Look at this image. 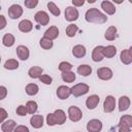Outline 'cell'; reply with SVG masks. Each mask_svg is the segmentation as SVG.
Wrapping results in <instances>:
<instances>
[{
    "mask_svg": "<svg viewBox=\"0 0 132 132\" xmlns=\"http://www.w3.org/2000/svg\"><path fill=\"white\" fill-rule=\"evenodd\" d=\"M85 19L89 23H95V24H103L107 21V16L103 14L101 11H99L97 8H90L87 10L85 14Z\"/></svg>",
    "mask_w": 132,
    "mask_h": 132,
    "instance_id": "cell-1",
    "label": "cell"
},
{
    "mask_svg": "<svg viewBox=\"0 0 132 132\" xmlns=\"http://www.w3.org/2000/svg\"><path fill=\"white\" fill-rule=\"evenodd\" d=\"M66 122V114L62 109H56L54 113H48L46 116V123L48 126L62 125Z\"/></svg>",
    "mask_w": 132,
    "mask_h": 132,
    "instance_id": "cell-2",
    "label": "cell"
},
{
    "mask_svg": "<svg viewBox=\"0 0 132 132\" xmlns=\"http://www.w3.org/2000/svg\"><path fill=\"white\" fill-rule=\"evenodd\" d=\"M89 86L86 85V84H77V85H74L72 88H70L71 90V94L74 95V97H79V96H82L85 94H87L89 92Z\"/></svg>",
    "mask_w": 132,
    "mask_h": 132,
    "instance_id": "cell-3",
    "label": "cell"
},
{
    "mask_svg": "<svg viewBox=\"0 0 132 132\" xmlns=\"http://www.w3.org/2000/svg\"><path fill=\"white\" fill-rule=\"evenodd\" d=\"M68 117H69L70 121L78 122L81 119V117H82V112H81V110L77 106L72 105V106H70L68 108Z\"/></svg>",
    "mask_w": 132,
    "mask_h": 132,
    "instance_id": "cell-4",
    "label": "cell"
},
{
    "mask_svg": "<svg viewBox=\"0 0 132 132\" xmlns=\"http://www.w3.org/2000/svg\"><path fill=\"white\" fill-rule=\"evenodd\" d=\"M22 14H23V8L19 4H12L8 8V16L10 19H12V20L19 19Z\"/></svg>",
    "mask_w": 132,
    "mask_h": 132,
    "instance_id": "cell-5",
    "label": "cell"
},
{
    "mask_svg": "<svg viewBox=\"0 0 132 132\" xmlns=\"http://www.w3.org/2000/svg\"><path fill=\"white\" fill-rule=\"evenodd\" d=\"M65 19L68 22H74L78 19V10L73 6H68L65 9Z\"/></svg>",
    "mask_w": 132,
    "mask_h": 132,
    "instance_id": "cell-6",
    "label": "cell"
},
{
    "mask_svg": "<svg viewBox=\"0 0 132 132\" xmlns=\"http://www.w3.org/2000/svg\"><path fill=\"white\" fill-rule=\"evenodd\" d=\"M112 70L108 67H101L97 69V76L102 80H108L112 77Z\"/></svg>",
    "mask_w": 132,
    "mask_h": 132,
    "instance_id": "cell-7",
    "label": "cell"
},
{
    "mask_svg": "<svg viewBox=\"0 0 132 132\" xmlns=\"http://www.w3.org/2000/svg\"><path fill=\"white\" fill-rule=\"evenodd\" d=\"M34 20H35V22H37V23L40 24L41 26H45V25H47L48 22H50V16H48V14H47L45 11L40 10V11H37V12L35 13Z\"/></svg>",
    "mask_w": 132,
    "mask_h": 132,
    "instance_id": "cell-8",
    "label": "cell"
},
{
    "mask_svg": "<svg viewBox=\"0 0 132 132\" xmlns=\"http://www.w3.org/2000/svg\"><path fill=\"white\" fill-rule=\"evenodd\" d=\"M114 107H116V99H114V97L110 96V95L107 96L105 98V100H104V103H103V110H104V112L109 113V112L113 111Z\"/></svg>",
    "mask_w": 132,
    "mask_h": 132,
    "instance_id": "cell-9",
    "label": "cell"
},
{
    "mask_svg": "<svg viewBox=\"0 0 132 132\" xmlns=\"http://www.w3.org/2000/svg\"><path fill=\"white\" fill-rule=\"evenodd\" d=\"M101 129H102V123L97 119H93L89 121L87 124V130L89 132H100Z\"/></svg>",
    "mask_w": 132,
    "mask_h": 132,
    "instance_id": "cell-10",
    "label": "cell"
},
{
    "mask_svg": "<svg viewBox=\"0 0 132 132\" xmlns=\"http://www.w3.org/2000/svg\"><path fill=\"white\" fill-rule=\"evenodd\" d=\"M120 58H121L122 63H124L125 65L131 64V62H132V47H129L127 50L122 51Z\"/></svg>",
    "mask_w": 132,
    "mask_h": 132,
    "instance_id": "cell-11",
    "label": "cell"
},
{
    "mask_svg": "<svg viewBox=\"0 0 132 132\" xmlns=\"http://www.w3.org/2000/svg\"><path fill=\"white\" fill-rule=\"evenodd\" d=\"M70 95H71V90L67 86H60L57 89V96L59 99H62V100L67 99Z\"/></svg>",
    "mask_w": 132,
    "mask_h": 132,
    "instance_id": "cell-12",
    "label": "cell"
},
{
    "mask_svg": "<svg viewBox=\"0 0 132 132\" xmlns=\"http://www.w3.org/2000/svg\"><path fill=\"white\" fill-rule=\"evenodd\" d=\"M16 55L22 61H26L29 58V55H30L29 48L25 45H19L16 47Z\"/></svg>",
    "mask_w": 132,
    "mask_h": 132,
    "instance_id": "cell-13",
    "label": "cell"
},
{
    "mask_svg": "<svg viewBox=\"0 0 132 132\" xmlns=\"http://www.w3.org/2000/svg\"><path fill=\"white\" fill-rule=\"evenodd\" d=\"M99 101H100L99 96H97V95H91V96H89V97L87 98V100H86V105H87V107H88L89 109H94V108L97 107Z\"/></svg>",
    "mask_w": 132,
    "mask_h": 132,
    "instance_id": "cell-14",
    "label": "cell"
},
{
    "mask_svg": "<svg viewBox=\"0 0 132 132\" xmlns=\"http://www.w3.org/2000/svg\"><path fill=\"white\" fill-rule=\"evenodd\" d=\"M86 53H87V50H86V47H85L84 45H81V44H76V45H74L73 48H72V55H73L75 58H77V59L85 57V56H86Z\"/></svg>",
    "mask_w": 132,
    "mask_h": 132,
    "instance_id": "cell-15",
    "label": "cell"
},
{
    "mask_svg": "<svg viewBox=\"0 0 132 132\" xmlns=\"http://www.w3.org/2000/svg\"><path fill=\"white\" fill-rule=\"evenodd\" d=\"M30 124L33 128L35 129H39L42 127L43 125V117L40 116V114H35V116H32L31 119H30Z\"/></svg>",
    "mask_w": 132,
    "mask_h": 132,
    "instance_id": "cell-16",
    "label": "cell"
},
{
    "mask_svg": "<svg viewBox=\"0 0 132 132\" xmlns=\"http://www.w3.org/2000/svg\"><path fill=\"white\" fill-rule=\"evenodd\" d=\"M102 50H103V46L102 45H98L96 46L93 52H92V60L94 62H100L103 60V54H102Z\"/></svg>",
    "mask_w": 132,
    "mask_h": 132,
    "instance_id": "cell-17",
    "label": "cell"
},
{
    "mask_svg": "<svg viewBox=\"0 0 132 132\" xmlns=\"http://www.w3.org/2000/svg\"><path fill=\"white\" fill-rule=\"evenodd\" d=\"M58 36H59V29L56 26H52L44 32L43 37H46V38L53 40V39H56Z\"/></svg>",
    "mask_w": 132,
    "mask_h": 132,
    "instance_id": "cell-18",
    "label": "cell"
},
{
    "mask_svg": "<svg viewBox=\"0 0 132 132\" xmlns=\"http://www.w3.org/2000/svg\"><path fill=\"white\" fill-rule=\"evenodd\" d=\"M102 54H103V57L105 58H113L117 54V48L116 46L113 45H107V46H103V50H102Z\"/></svg>",
    "mask_w": 132,
    "mask_h": 132,
    "instance_id": "cell-19",
    "label": "cell"
},
{
    "mask_svg": "<svg viewBox=\"0 0 132 132\" xmlns=\"http://www.w3.org/2000/svg\"><path fill=\"white\" fill-rule=\"evenodd\" d=\"M130 107V99L128 96H122L119 99V110L125 111Z\"/></svg>",
    "mask_w": 132,
    "mask_h": 132,
    "instance_id": "cell-20",
    "label": "cell"
},
{
    "mask_svg": "<svg viewBox=\"0 0 132 132\" xmlns=\"http://www.w3.org/2000/svg\"><path fill=\"white\" fill-rule=\"evenodd\" d=\"M101 8L107 14H113L116 12V6L110 1H102L101 2Z\"/></svg>",
    "mask_w": 132,
    "mask_h": 132,
    "instance_id": "cell-21",
    "label": "cell"
},
{
    "mask_svg": "<svg viewBox=\"0 0 132 132\" xmlns=\"http://www.w3.org/2000/svg\"><path fill=\"white\" fill-rule=\"evenodd\" d=\"M33 28V25L31 23V21L29 20H23L19 23V30L24 32V33H27V32H30Z\"/></svg>",
    "mask_w": 132,
    "mask_h": 132,
    "instance_id": "cell-22",
    "label": "cell"
},
{
    "mask_svg": "<svg viewBox=\"0 0 132 132\" xmlns=\"http://www.w3.org/2000/svg\"><path fill=\"white\" fill-rule=\"evenodd\" d=\"M42 72H43V69L39 66H33L29 69L28 71V74L31 78H39L41 75H42Z\"/></svg>",
    "mask_w": 132,
    "mask_h": 132,
    "instance_id": "cell-23",
    "label": "cell"
},
{
    "mask_svg": "<svg viewBox=\"0 0 132 132\" xmlns=\"http://www.w3.org/2000/svg\"><path fill=\"white\" fill-rule=\"evenodd\" d=\"M117 32H118V30H117V28H116L114 26H110V27H108L107 30L105 31V34H104L105 39H107L108 41H112V40H114L116 37H117Z\"/></svg>",
    "mask_w": 132,
    "mask_h": 132,
    "instance_id": "cell-24",
    "label": "cell"
},
{
    "mask_svg": "<svg viewBox=\"0 0 132 132\" xmlns=\"http://www.w3.org/2000/svg\"><path fill=\"white\" fill-rule=\"evenodd\" d=\"M15 127H16V123L13 120H8L2 124L1 129L3 132H11L12 130H14Z\"/></svg>",
    "mask_w": 132,
    "mask_h": 132,
    "instance_id": "cell-25",
    "label": "cell"
},
{
    "mask_svg": "<svg viewBox=\"0 0 132 132\" xmlns=\"http://www.w3.org/2000/svg\"><path fill=\"white\" fill-rule=\"evenodd\" d=\"M14 41H15V38H14V36H13L12 34H10V33L5 34V35L3 36V38H2V43H3V45H4V46H7V47L12 46V45L14 44Z\"/></svg>",
    "mask_w": 132,
    "mask_h": 132,
    "instance_id": "cell-26",
    "label": "cell"
},
{
    "mask_svg": "<svg viewBox=\"0 0 132 132\" xmlns=\"http://www.w3.org/2000/svg\"><path fill=\"white\" fill-rule=\"evenodd\" d=\"M77 73L80 74L81 76H88L92 73V68H91V66H89L87 64L79 65L77 67Z\"/></svg>",
    "mask_w": 132,
    "mask_h": 132,
    "instance_id": "cell-27",
    "label": "cell"
},
{
    "mask_svg": "<svg viewBox=\"0 0 132 132\" xmlns=\"http://www.w3.org/2000/svg\"><path fill=\"white\" fill-rule=\"evenodd\" d=\"M39 91V88L36 84H29L26 86V93L29 95V96H34L38 93Z\"/></svg>",
    "mask_w": 132,
    "mask_h": 132,
    "instance_id": "cell-28",
    "label": "cell"
},
{
    "mask_svg": "<svg viewBox=\"0 0 132 132\" xmlns=\"http://www.w3.org/2000/svg\"><path fill=\"white\" fill-rule=\"evenodd\" d=\"M4 68L8 70H14L19 68V62L14 59H9L4 63Z\"/></svg>",
    "mask_w": 132,
    "mask_h": 132,
    "instance_id": "cell-29",
    "label": "cell"
},
{
    "mask_svg": "<svg viewBox=\"0 0 132 132\" xmlns=\"http://www.w3.org/2000/svg\"><path fill=\"white\" fill-rule=\"evenodd\" d=\"M62 79L65 82H73L75 80V74L72 71H67V72H62Z\"/></svg>",
    "mask_w": 132,
    "mask_h": 132,
    "instance_id": "cell-30",
    "label": "cell"
},
{
    "mask_svg": "<svg viewBox=\"0 0 132 132\" xmlns=\"http://www.w3.org/2000/svg\"><path fill=\"white\" fill-rule=\"evenodd\" d=\"M39 44H40V46H41L42 48H44V50H50V48L53 47V40H51V39H48V38H46V37H42V38L40 39V41H39Z\"/></svg>",
    "mask_w": 132,
    "mask_h": 132,
    "instance_id": "cell-31",
    "label": "cell"
},
{
    "mask_svg": "<svg viewBox=\"0 0 132 132\" xmlns=\"http://www.w3.org/2000/svg\"><path fill=\"white\" fill-rule=\"evenodd\" d=\"M26 109H27V113L30 114L35 113L37 110V103L35 101H28L26 104Z\"/></svg>",
    "mask_w": 132,
    "mask_h": 132,
    "instance_id": "cell-32",
    "label": "cell"
},
{
    "mask_svg": "<svg viewBox=\"0 0 132 132\" xmlns=\"http://www.w3.org/2000/svg\"><path fill=\"white\" fill-rule=\"evenodd\" d=\"M47 8H48V10L52 12V14H54V15H56V16L60 15V13H61L60 8H59L54 2H52V1H50V2L47 3Z\"/></svg>",
    "mask_w": 132,
    "mask_h": 132,
    "instance_id": "cell-33",
    "label": "cell"
},
{
    "mask_svg": "<svg viewBox=\"0 0 132 132\" xmlns=\"http://www.w3.org/2000/svg\"><path fill=\"white\" fill-rule=\"evenodd\" d=\"M77 30H78V27H77L76 25L70 24V25H68V27L66 28V35H67L68 37H73V36L76 34Z\"/></svg>",
    "mask_w": 132,
    "mask_h": 132,
    "instance_id": "cell-34",
    "label": "cell"
},
{
    "mask_svg": "<svg viewBox=\"0 0 132 132\" xmlns=\"http://www.w3.org/2000/svg\"><path fill=\"white\" fill-rule=\"evenodd\" d=\"M119 124H124V125H126V126H128V127L131 128V127H132V117H131L130 114H125V116H123V117L121 118Z\"/></svg>",
    "mask_w": 132,
    "mask_h": 132,
    "instance_id": "cell-35",
    "label": "cell"
},
{
    "mask_svg": "<svg viewBox=\"0 0 132 132\" xmlns=\"http://www.w3.org/2000/svg\"><path fill=\"white\" fill-rule=\"evenodd\" d=\"M72 69V65L69 62H61L59 64V70L62 72H67V71H71Z\"/></svg>",
    "mask_w": 132,
    "mask_h": 132,
    "instance_id": "cell-36",
    "label": "cell"
},
{
    "mask_svg": "<svg viewBox=\"0 0 132 132\" xmlns=\"http://www.w3.org/2000/svg\"><path fill=\"white\" fill-rule=\"evenodd\" d=\"M39 80H40L41 82H43L44 85H51L52 81H53V78H52L50 75H47V74H42V75L39 77Z\"/></svg>",
    "mask_w": 132,
    "mask_h": 132,
    "instance_id": "cell-37",
    "label": "cell"
},
{
    "mask_svg": "<svg viewBox=\"0 0 132 132\" xmlns=\"http://www.w3.org/2000/svg\"><path fill=\"white\" fill-rule=\"evenodd\" d=\"M24 4L27 8H34L37 4H38V1L37 0H25L24 1Z\"/></svg>",
    "mask_w": 132,
    "mask_h": 132,
    "instance_id": "cell-38",
    "label": "cell"
},
{
    "mask_svg": "<svg viewBox=\"0 0 132 132\" xmlns=\"http://www.w3.org/2000/svg\"><path fill=\"white\" fill-rule=\"evenodd\" d=\"M15 112H16V114H19V116H21V117L26 116V114H27L26 106H25V105H19L18 108H16V110H15Z\"/></svg>",
    "mask_w": 132,
    "mask_h": 132,
    "instance_id": "cell-39",
    "label": "cell"
},
{
    "mask_svg": "<svg viewBox=\"0 0 132 132\" xmlns=\"http://www.w3.org/2000/svg\"><path fill=\"white\" fill-rule=\"evenodd\" d=\"M117 127H118L119 132H131V128L124 124H118Z\"/></svg>",
    "mask_w": 132,
    "mask_h": 132,
    "instance_id": "cell-40",
    "label": "cell"
},
{
    "mask_svg": "<svg viewBox=\"0 0 132 132\" xmlns=\"http://www.w3.org/2000/svg\"><path fill=\"white\" fill-rule=\"evenodd\" d=\"M7 95V89L4 86H0V100L4 99Z\"/></svg>",
    "mask_w": 132,
    "mask_h": 132,
    "instance_id": "cell-41",
    "label": "cell"
},
{
    "mask_svg": "<svg viewBox=\"0 0 132 132\" xmlns=\"http://www.w3.org/2000/svg\"><path fill=\"white\" fill-rule=\"evenodd\" d=\"M14 132H29V129L26 126L23 125H19L14 128Z\"/></svg>",
    "mask_w": 132,
    "mask_h": 132,
    "instance_id": "cell-42",
    "label": "cell"
},
{
    "mask_svg": "<svg viewBox=\"0 0 132 132\" xmlns=\"http://www.w3.org/2000/svg\"><path fill=\"white\" fill-rule=\"evenodd\" d=\"M7 118V111L4 108H0V123H2Z\"/></svg>",
    "mask_w": 132,
    "mask_h": 132,
    "instance_id": "cell-43",
    "label": "cell"
},
{
    "mask_svg": "<svg viewBox=\"0 0 132 132\" xmlns=\"http://www.w3.org/2000/svg\"><path fill=\"white\" fill-rule=\"evenodd\" d=\"M6 27V19L4 18V15L0 14V30L4 29Z\"/></svg>",
    "mask_w": 132,
    "mask_h": 132,
    "instance_id": "cell-44",
    "label": "cell"
},
{
    "mask_svg": "<svg viewBox=\"0 0 132 132\" xmlns=\"http://www.w3.org/2000/svg\"><path fill=\"white\" fill-rule=\"evenodd\" d=\"M84 3H85L84 0H72V4L74 6H81L84 5Z\"/></svg>",
    "mask_w": 132,
    "mask_h": 132,
    "instance_id": "cell-45",
    "label": "cell"
},
{
    "mask_svg": "<svg viewBox=\"0 0 132 132\" xmlns=\"http://www.w3.org/2000/svg\"><path fill=\"white\" fill-rule=\"evenodd\" d=\"M88 2H89V3H94V2H95V0H92V1H91V0H89Z\"/></svg>",
    "mask_w": 132,
    "mask_h": 132,
    "instance_id": "cell-46",
    "label": "cell"
},
{
    "mask_svg": "<svg viewBox=\"0 0 132 132\" xmlns=\"http://www.w3.org/2000/svg\"><path fill=\"white\" fill-rule=\"evenodd\" d=\"M0 62H1V57H0Z\"/></svg>",
    "mask_w": 132,
    "mask_h": 132,
    "instance_id": "cell-47",
    "label": "cell"
}]
</instances>
